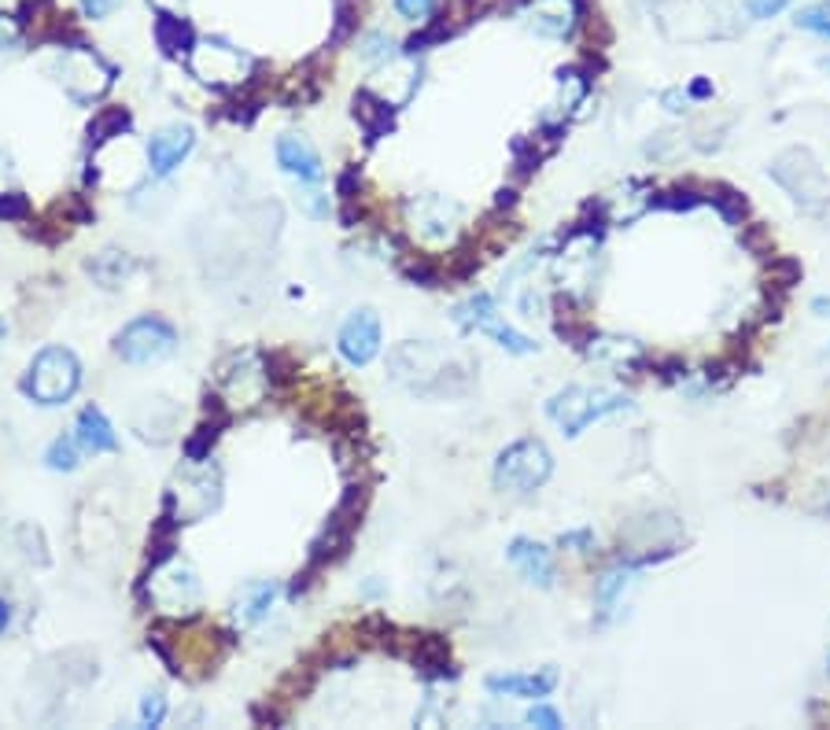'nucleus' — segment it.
Masks as SVG:
<instances>
[{"label":"nucleus","instance_id":"nucleus-1","mask_svg":"<svg viewBox=\"0 0 830 730\" xmlns=\"http://www.w3.org/2000/svg\"><path fill=\"white\" fill-rule=\"evenodd\" d=\"M391 369H396V380L407 384L418 396H436L432 377L440 380V396H461L469 388L466 369H458L451 358H447L440 347L432 343H407L391 354Z\"/></svg>","mask_w":830,"mask_h":730},{"label":"nucleus","instance_id":"nucleus-2","mask_svg":"<svg viewBox=\"0 0 830 730\" xmlns=\"http://www.w3.org/2000/svg\"><path fill=\"white\" fill-rule=\"evenodd\" d=\"M624 410H631V399L628 396H620V391H609V388H587V384L564 388V391H558V396L547 402V417L569 439L583 436L594 421H606V417L624 413Z\"/></svg>","mask_w":830,"mask_h":730},{"label":"nucleus","instance_id":"nucleus-3","mask_svg":"<svg viewBox=\"0 0 830 730\" xmlns=\"http://www.w3.org/2000/svg\"><path fill=\"white\" fill-rule=\"evenodd\" d=\"M82 388V366L67 347H44L30 362V373L22 377V396L41 406H63Z\"/></svg>","mask_w":830,"mask_h":730},{"label":"nucleus","instance_id":"nucleus-4","mask_svg":"<svg viewBox=\"0 0 830 730\" xmlns=\"http://www.w3.org/2000/svg\"><path fill=\"white\" fill-rule=\"evenodd\" d=\"M553 472V454L543 439H517L494 461V487L506 494H532Z\"/></svg>","mask_w":830,"mask_h":730},{"label":"nucleus","instance_id":"nucleus-5","mask_svg":"<svg viewBox=\"0 0 830 730\" xmlns=\"http://www.w3.org/2000/svg\"><path fill=\"white\" fill-rule=\"evenodd\" d=\"M218 498H222V480L211 466L203 461H192L189 469L181 472L178 483L167 491V520L174 524H192V520L207 517L211 509H218Z\"/></svg>","mask_w":830,"mask_h":730},{"label":"nucleus","instance_id":"nucleus-6","mask_svg":"<svg viewBox=\"0 0 830 730\" xmlns=\"http://www.w3.org/2000/svg\"><path fill=\"white\" fill-rule=\"evenodd\" d=\"M178 351V332L174 324L163 318H133L126 329L114 336V354L130 366H156L167 362Z\"/></svg>","mask_w":830,"mask_h":730},{"label":"nucleus","instance_id":"nucleus-7","mask_svg":"<svg viewBox=\"0 0 830 730\" xmlns=\"http://www.w3.org/2000/svg\"><path fill=\"white\" fill-rule=\"evenodd\" d=\"M451 318L458 321L461 332H483V336H491V340L499 343L502 351H510V354H536L539 351L536 340H528L524 332L510 329V324L499 318V307H494V299L488 292L469 296L466 303L454 307Z\"/></svg>","mask_w":830,"mask_h":730},{"label":"nucleus","instance_id":"nucleus-8","mask_svg":"<svg viewBox=\"0 0 830 730\" xmlns=\"http://www.w3.org/2000/svg\"><path fill=\"white\" fill-rule=\"evenodd\" d=\"M192 74L207 81V86H237V81H244L248 71V60L240 56V49L226 41H203V44H192Z\"/></svg>","mask_w":830,"mask_h":730},{"label":"nucleus","instance_id":"nucleus-9","mask_svg":"<svg viewBox=\"0 0 830 730\" xmlns=\"http://www.w3.org/2000/svg\"><path fill=\"white\" fill-rule=\"evenodd\" d=\"M337 347H340L343 362H351V366H369V362H373V358L380 354V318H377V310H369V307L351 310V318L340 324Z\"/></svg>","mask_w":830,"mask_h":730},{"label":"nucleus","instance_id":"nucleus-10","mask_svg":"<svg viewBox=\"0 0 830 730\" xmlns=\"http://www.w3.org/2000/svg\"><path fill=\"white\" fill-rule=\"evenodd\" d=\"M192 144H196V133L189 126H167V130H159L152 141H148V167H152L156 178H167V173L181 167V159L192 152Z\"/></svg>","mask_w":830,"mask_h":730},{"label":"nucleus","instance_id":"nucleus-11","mask_svg":"<svg viewBox=\"0 0 830 730\" xmlns=\"http://www.w3.org/2000/svg\"><path fill=\"white\" fill-rule=\"evenodd\" d=\"M152 598L163 609H184V612H189L196 606V598H200V583H196V576L184 564L159 568L156 579H152Z\"/></svg>","mask_w":830,"mask_h":730},{"label":"nucleus","instance_id":"nucleus-12","mask_svg":"<svg viewBox=\"0 0 830 730\" xmlns=\"http://www.w3.org/2000/svg\"><path fill=\"white\" fill-rule=\"evenodd\" d=\"M506 558H510V564L528 579V583H536V587H553V553L543 547V542L513 539V542H510V550H506Z\"/></svg>","mask_w":830,"mask_h":730},{"label":"nucleus","instance_id":"nucleus-13","mask_svg":"<svg viewBox=\"0 0 830 730\" xmlns=\"http://www.w3.org/2000/svg\"><path fill=\"white\" fill-rule=\"evenodd\" d=\"M558 687V671L543 668V671H513V676H491L488 690L499 693V698H550V690Z\"/></svg>","mask_w":830,"mask_h":730},{"label":"nucleus","instance_id":"nucleus-14","mask_svg":"<svg viewBox=\"0 0 830 730\" xmlns=\"http://www.w3.org/2000/svg\"><path fill=\"white\" fill-rule=\"evenodd\" d=\"M277 162L284 167V173H292L299 181H321V159L314 152V144L299 133H284L277 141Z\"/></svg>","mask_w":830,"mask_h":730},{"label":"nucleus","instance_id":"nucleus-15","mask_svg":"<svg viewBox=\"0 0 830 730\" xmlns=\"http://www.w3.org/2000/svg\"><path fill=\"white\" fill-rule=\"evenodd\" d=\"M587 354L594 358V362H609L613 369H636L639 362H646V351L639 340H624V336H591V343L583 347Z\"/></svg>","mask_w":830,"mask_h":730},{"label":"nucleus","instance_id":"nucleus-16","mask_svg":"<svg viewBox=\"0 0 830 730\" xmlns=\"http://www.w3.org/2000/svg\"><path fill=\"white\" fill-rule=\"evenodd\" d=\"M78 443H82L89 454H111L114 447H119V436H114L111 421L103 417L100 406H86L82 413H78Z\"/></svg>","mask_w":830,"mask_h":730},{"label":"nucleus","instance_id":"nucleus-17","mask_svg":"<svg viewBox=\"0 0 830 730\" xmlns=\"http://www.w3.org/2000/svg\"><path fill=\"white\" fill-rule=\"evenodd\" d=\"M410 218L421 229L424 237H443L447 229H451V218H458V207L447 203L443 196H421V200L410 203Z\"/></svg>","mask_w":830,"mask_h":730},{"label":"nucleus","instance_id":"nucleus-18","mask_svg":"<svg viewBox=\"0 0 830 730\" xmlns=\"http://www.w3.org/2000/svg\"><path fill=\"white\" fill-rule=\"evenodd\" d=\"M354 119L362 122V130L369 141H377V137H384L391 130V122H396V111H391V100L377 97L373 89H362L359 97H354Z\"/></svg>","mask_w":830,"mask_h":730},{"label":"nucleus","instance_id":"nucleus-19","mask_svg":"<svg viewBox=\"0 0 830 730\" xmlns=\"http://www.w3.org/2000/svg\"><path fill=\"white\" fill-rule=\"evenodd\" d=\"M86 270L92 273V281H97L100 288H119V284L130 281V273L137 270V262H133V254L111 248V251H100L97 259H89Z\"/></svg>","mask_w":830,"mask_h":730},{"label":"nucleus","instance_id":"nucleus-20","mask_svg":"<svg viewBox=\"0 0 830 730\" xmlns=\"http://www.w3.org/2000/svg\"><path fill=\"white\" fill-rule=\"evenodd\" d=\"M706 203H712L720 211V218L728 226H742L746 222V214H749V203H746V196L738 192V189H731V184H706Z\"/></svg>","mask_w":830,"mask_h":730},{"label":"nucleus","instance_id":"nucleus-21","mask_svg":"<svg viewBox=\"0 0 830 730\" xmlns=\"http://www.w3.org/2000/svg\"><path fill=\"white\" fill-rule=\"evenodd\" d=\"M277 601V583H251L237 601V620L240 623H259Z\"/></svg>","mask_w":830,"mask_h":730},{"label":"nucleus","instance_id":"nucleus-22","mask_svg":"<svg viewBox=\"0 0 830 730\" xmlns=\"http://www.w3.org/2000/svg\"><path fill=\"white\" fill-rule=\"evenodd\" d=\"M156 38H159V49H163L167 56H184L192 49V27L178 16H159Z\"/></svg>","mask_w":830,"mask_h":730},{"label":"nucleus","instance_id":"nucleus-23","mask_svg":"<svg viewBox=\"0 0 830 730\" xmlns=\"http://www.w3.org/2000/svg\"><path fill=\"white\" fill-rule=\"evenodd\" d=\"M126 130H130V111L103 108L89 126V144H103V141H111V137H122Z\"/></svg>","mask_w":830,"mask_h":730},{"label":"nucleus","instance_id":"nucleus-24","mask_svg":"<svg viewBox=\"0 0 830 730\" xmlns=\"http://www.w3.org/2000/svg\"><path fill=\"white\" fill-rule=\"evenodd\" d=\"M764 277H768L771 288H779V292H790L793 284H801L804 270H801V262L793 259V254H771Z\"/></svg>","mask_w":830,"mask_h":730},{"label":"nucleus","instance_id":"nucleus-25","mask_svg":"<svg viewBox=\"0 0 830 730\" xmlns=\"http://www.w3.org/2000/svg\"><path fill=\"white\" fill-rule=\"evenodd\" d=\"M701 203H706V196H698L694 189H668L650 196V207H657V211H694Z\"/></svg>","mask_w":830,"mask_h":730},{"label":"nucleus","instance_id":"nucleus-26","mask_svg":"<svg viewBox=\"0 0 830 730\" xmlns=\"http://www.w3.org/2000/svg\"><path fill=\"white\" fill-rule=\"evenodd\" d=\"M793 27L820 33V38H830V0H820V4H809L793 16Z\"/></svg>","mask_w":830,"mask_h":730},{"label":"nucleus","instance_id":"nucleus-27","mask_svg":"<svg viewBox=\"0 0 830 730\" xmlns=\"http://www.w3.org/2000/svg\"><path fill=\"white\" fill-rule=\"evenodd\" d=\"M402 277L413 281V284L436 288V284H440L443 270H440V262H432V259H402Z\"/></svg>","mask_w":830,"mask_h":730},{"label":"nucleus","instance_id":"nucleus-28","mask_svg":"<svg viewBox=\"0 0 830 730\" xmlns=\"http://www.w3.org/2000/svg\"><path fill=\"white\" fill-rule=\"evenodd\" d=\"M44 466H49L52 472H74L78 469V447L74 439H56V443L49 447V454H44Z\"/></svg>","mask_w":830,"mask_h":730},{"label":"nucleus","instance_id":"nucleus-29","mask_svg":"<svg viewBox=\"0 0 830 730\" xmlns=\"http://www.w3.org/2000/svg\"><path fill=\"white\" fill-rule=\"evenodd\" d=\"M362 60L366 63H391L396 60V41L384 38V33H369V38L362 41Z\"/></svg>","mask_w":830,"mask_h":730},{"label":"nucleus","instance_id":"nucleus-30","mask_svg":"<svg viewBox=\"0 0 830 730\" xmlns=\"http://www.w3.org/2000/svg\"><path fill=\"white\" fill-rule=\"evenodd\" d=\"M167 720V698L163 690H148L141 698V727H159Z\"/></svg>","mask_w":830,"mask_h":730},{"label":"nucleus","instance_id":"nucleus-31","mask_svg":"<svg viewBox=\"0 0 830 730\" xmlns=\"http://www.w3.org/2000/svg\"><path fill=\"white\" fill-rule=\"evenodd\" d=\"M738 240H742V248L760 254V259H768V254H771V233L764 226H742V237H738Z\"/></svg>","mask_w":830,"mask_h":730},{"label":"nucleus","instance_id":"nucleus-32","mask_svg":"<svg viewBox=\"0 0 830 730\" xmlns=\"http://www.w3.org/2000/svg\"><path fill=\"white\" fill-rule=\"evenodd\" d=\"M436 0H396V11L402 19H413V22H429L436 16Z\"/></svg>","mask_w":830,"mask_h":730},{"label":"nucleus","instance_id":"nucleus-33","mask_svg":"<svg viewBox=\"0 0 830 730\" xmlns=\"http://www.w3.org/2000/svg\"><path fill=\"white\" fill-rule=\"evenodd\" d=\"M653 373L661 377V380H668V384H676V380L687 377V362H683V358H657Z\"/></svg>","mask_w":830,"mask_h":730},{"label":"nucleus","instance_id":"nucleus-34","mask_svg":"<svg viewBox=\"0 0 830 730\" xmlns=\"http://www.w3.org/2000/svg\"><path fill=\"white\" fill-rule=\"evenodd\" d=\"M27 211H30V203L22 192H0V218H22Z\"/></svg>","mask_w":830,"mask_h":730},{"label":"nucleus","instance_id":"nucleus-35","mask_svg":"<svg viewBox=\"0 0 830 730\" xmlns=\"http://www.w3.org/2000/svg\"><path fill=\"white\" fill-rule=\"evenodd\" d=\"M787 4H790V0H746V11L753 19H776Z\"/></svg>","mask_w":830,"mask_h":730},{"label":"nucleus","instance_id":"nucleus-36","mask_svg":"<svg viewBox=\"0 0 830 730\" xmlns=\"http://www.w3.org/2000/svg\"><path fill=\"white\" fill-rule=\"evenodd\" d=\"M524 720L532 723V727H543V730H558L561 727V716L553 712V709H547V704H536V709L528 712Z\"/></svg>","mask_w":830,"mask_h":730},{"label":"nucleus","instance_id":"nucleus-37","mask_svg":"<svg viewBox=\"0 0 830 730\" xmlns=\"http://www.w3.org/2000/svg\"><path fill=\"white\" fill-rule=\"evenodd\" d=\"M19 27L11 22L8 16H0V52H11V49H19Z\"/></svg>","mask_w":830,"mask_h":730},{"label":"nucleus","instance_id":"nucleus-38","mask_svg":"<svg viewBox=\"0 0 830 730\" xmlns=\"http://www.w3.org/2000/svg\"><path fill=\"white\" fill-rule=\"evenodd\" d=\"M78 4H82V11H86L89 19H103V16H111V11L122 4V0H78Z\"/></svg>","mask_w":830,"mask_h":730},{"label":"nucleus","instance_id":"nucleus-39","mask_svg":"<svg viewBox=\"0 0 830 730\" xmlns=\"http://www.w3.org/2000/svg\"><path fill=\"white\" fill-rule=\"evenodd\" d=\"M558 542H561V547H576L580 553H587L594 547V536H591V531H564Z\"/></svg>","mask_w":830,"mask_h":730},{"label":"nucleus","instance_id":"nucleus-40","mask_svg":"<svg viewBox=\"0 0 830 730\" xmlns=\"http://www.w3.org/2000/svg\"><path fill=\"white\" fill-rule=\"evenodd\" d=\"M690 97H694V100H709L712 97V86H709L706 78H698L694 86H690Z\"/></svg>","mask_w":830,"mask_h":730},{"label":"nucleus","instance_id":"nucleus-41","mask_svg":"<svg viewBox=\"0 0 830 730\" xmlns=\"http://www.w3.org/2000/svg\"><path fill=\"white\" fill-rule=\"evenodd\" d=\"M664 103H668V111H672V114L683 111V97H679L676 89H672V92H664Z\"/></svg>","mask_w":830,"mask_h":730},{"label":"nucleus","instance_id":"nucleus-42","mask_svg":"<svg viewBox=\"0 0 830 730\" xmlns=\"http://www.w3.org/2000/svg\"><path fill=\"white\" fill-rule=\"evenodd\" d=\"M8 623H11V609H8V601L0 598V634L8 631Z\"/></svg>","mask_w":830,"mask_h":730},{"label":"nucleus","instance_id":"nucleus-43","mask_svg":"<svg viewBox=\"0 0 830 730\" xmlns=\"http://www.w3.org/2000/svg\"><path fill=\"white\" fill-rule=\"evenodd\" d=\"M510 203H513V189H502L494 196V207H510Z\"/></svg>","mask_w":830,"mask_h":730},{"label":"nucleus","instance_id":"nucleus-44","mask_svg":"<svg viewBox=\"0 0 830 730\" xmlns=\"http://www.w3.org/2000/svg\"><path fill=\"white\" fill-rule=\"evenodd\" d=\"M4 332H8V324H4V321H0V336H4Z\"/></svg>","mask_w":830,"mask_h":730},{"label":"nucleus","instance_id":"nucleus-45","mask_svg":"<svg viewBox=\"0 0 830 730\" xmlns=\"http://www.w3.org/2000/svg\"><path fill=\"white\" fill-rule=\"evenodd\" d=\"M827 676H830V653H827Z\"/></svg>","mask_w":830,"mask_h":730}]
</instances>
